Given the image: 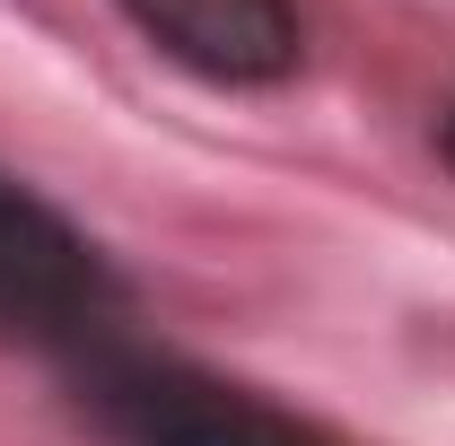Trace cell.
<instances>
[{"label": "cell", "mask_w": 455, "mask_h": 446, "mask_svg": "<svg viewBox=\"0 0 455 446\" xmlns=\"http://www.w3.org/2000/svg\"><path fill=\"white\" fill-rule=\"evenodd\" d=\"M447 167H455V114H447Z\"/></svg>", "instance_id": "cell-4"}, {"label": "cell", "mask_w": 455, "mask_h": 446, "mask_svg": "<svg viewBox=\"0 0 455 446\" xmlns=\"http://www.w3.org/2000/svg\"><path fill=\"white\" fill-rule=\"evenodd\" d=\"M114 333H132L114 263L61 219L44 193L0 175V341L53 350L70 368L79 350H97Z\"/></svg>", "instance_id": "cell-2"}, {"label": "cell", "mask_w": 455, "mask_h": 446, "mask_svg": "<svg viewBox=\"0 0 455 446\" xmlns=\"http://www.w3.org/2000/svg\"><path fill=\"white\" fill-rule=\"evenodd\" d=\"M79 411L106 429L114 446H333L315 420H298L254 386H228L211 368L149 350V341L114 333L70 359Z\"/></svg>", "instance_id": "cell-1"}, {"label": "cell", "mask_w": 455, "mask_h": 446, "mask_svg": "<svg viewBox=\"0 0 455 446\" xmlns=\"http://www.w3.org/2000/svg\"><path fill=\"white\" fill-rule=\"evenodd\" d=\"M123 18L167 61L220 88H272L298 70V9L289 0H123Z\"/></svg>", "instance_id": "cell-3"}]
</instances>
